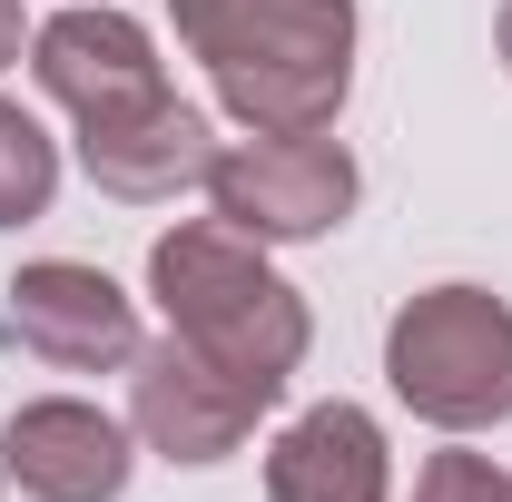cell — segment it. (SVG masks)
<instances>
[{"label": "cell", "instance_id": "1", "mask_svg": "<svg viewBox=\"0 0 512 502\" xmlns=\"http://www.w3.org/2000/svg\"><path fill=\"white\" fill-rule=\"evenodd\" d=\"M217 109L256 138H325L355 89V0H168Z\"/></svg>", "mask_w": 512, "mask_h": 502}, {"label": "cell", "instance_id": "2", "mask_svg": "<svg viewBox=\"0 0 512 502\" xmlns=\"http://www.w3.org/2000/svg\"><path fill=\"white\" fill-rule=\"evenodd\" d=\"M148 296L168 306V335L197 345L207 365H227L237 384H256L266 404L296 384L306 365V296L256 256V237L237 227H168L148 247Z\"/></svg>", "mask_w": 512, "mask_h": 502}, {"label": "cell", "instance_id": "3", "mask_svg": "<svg viewBox=\"0 0 512 502\" xmlns=\"http://www.w3.org/2000/svg\"><path fill=\"white\" fill-rule=\"evenodd\" d=\"M384 384L434 434H493L512 414V306L493 286H424L384 325Z\"/></svg>", "mask_w": 512, "mask_h": 502}, {"label": "cell", "instance_id": "4", "mask_svg": "<svg viewBox=\"0 0 512 502\" xmlns=\"http://www.w3.org/2000/svg\"><path fill=\"white\" fill-rule=\"evenodd\" d=\"M207 207L256 247H306L355 217V158L335 138H237L207 158Z\"/></svg>", "mask_w": 512, "mask_h": 502}, {"label": "cell", "instance_id": "5", "mask_svg": "<svg viewBox=\"0 0 512 502\" xmlns=\"http://www.w3.org/2000/svg\"><path fill=\"white\" fill-rule=\"evenodd\" d=\"M0 345L40 355L50 375H109V365H138V306H128L99 266H79V256H40V266L10 276Z\"/></svg>", "mask_w": 512, "mask_h": 502}, {"label": "cell", "instance_id": "6", "mask_svg": "<svg viewBox=\"0 0 512 502\" xmlns=\"http://www.w3.org/2000/svg\"><path fill=\"white\" fill-rule=\"evenodd\" d=\"M30 79H40L79 128L168 99L158 40H148L128 10H109V0H79V10H60V20H40V30H30Z\"/></svg>", "mask_w": 512, "mask_h": 502}, {"label": "cell", "instance_id": "7", "mask_svg": "<svg viewBox=\"0 0 512 502\" xmlns=\"http://www.w3.org/2000/svg\"><path fill=\"white\" fill-rule=\"evenodd\" d=\"M256 414H266V394L237 384L227 365H207L178 335L128 365V424H138L148 453H168V463H227L256 434Z\"/></svg>", "mask_w": 512, "mask_h": 502}, {"label": "cell", "instance_id": "8", "mask_svg": "<svg viewBox=\"0 0 512 502\" xmlns=\"http://www.w3.org/2000/svg\"><path fill=\"white\" fill-rule=\"evenodd\" d=\"M0 473L30 502H119L128 493V434L99 404L50 394V404H20L0 424Z\"/></svg>", "mask_w": 512, "mask_h": 502}, {"label": "cell", "instance_id": "9", "mask_svg": "<svg viewBox=\"0 0 512 502\" xmlns=\"http://www.w3.org/2000/svg\"><path fill=\"white\" fill-rule=\"evenodd\" d=\"M207 158H217V138H207V119H197L178 89H168L158 109H128V119L79 128L89 188L128 197V207H158V197H178V188H207Z\"/></svg>", "mask_w": 512, "mask_h": 502}, {"label": "cell", "instance_id": "10", "mask_svg": "<svg viewBox=\"0 0 512 502\" xmlns=\"http://www.w3.org/2000/svg\"><path fill=\"white\" fill-rule=\"evenodd\" d=\"M394 463H384V424L365 404H306L276 453H266V502H384Z\"/></svg>", "mask_w": 512, "mask_h": 502}, {"label": "cell", "instance_id": "11", "mask_svg": "<svg viewBox=\"0 0 512 502\" xmlns=\"http://www.w3.org/2000/svg\"><path fill=\"white\" fill-rule=\"evenodd\" d=\"M50 197H60V148H50V128L30 119L20 99H0V227L50 217Z\"/></svg>", "mask_w": 512, "mask_h": 502}, {"label": "cell", "instance_id": "12", "mask_svg": "<svg viewBox=\"0 0 512 502\" xmlns=\"http://www.w3.org/2000/svg\"><path fill=\"white\" fill-rule=\"evenodd\" d=\"M414 502H512V473H493L483 453H434Z\"/></svg>", "mask_w": 512, "mask_h": 502}, {"label": "cell", "instance_id": "13", "mask_svg": "<svg viewBox=\"0 0 512 502\" xmlns=\"http://www.w3.org/2000/svg\"><path fill=\"white\" fill-rule=\"evenodd\" d=\"M20 40H30V30H20V0H0V69L20 60Z\"/></svg>", "mask_w": 512, "mask_h": 502}, {"label": "cell", "instance_id": "14", "mask_svg": "<svg viewBox=\"0 0 512 502\" xmlns=\"http://www.w3.org/2000/svg\"><path fill=\"white\" fill-rule=\"evenodd\" d=\"M503 69H512V0H503Z\"/></svg>", "mask_w": 512, "mask_h": 502}, {"label": "cell", "instance_id": "15", "mask_svg": "<svg viewBox=\"0 0 512 502\" xmlns=\"http://www.w3.org/2000/svg\"><path fill=\"white\" fill-rule=\"evenodd\" d=\"M0 483H10V473H0Z\"/></svg>", "mask_w": 512, "mask_h": 502}]
</instances>
